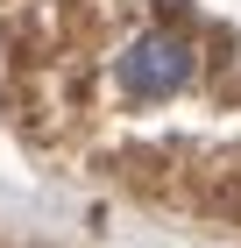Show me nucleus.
I'll return each instance as SVG.
<instances>
[{
    "instance_id": "obj_1",
    "label": "nucleus",
    "mask_w": 241,
    "mask_h": 248,
    "mask_svg": "<svg viewBox=\"0 0 241 248\" xmlns=\"http://www.w3.org/2000/svg\"><path fill=\"white\" fill-rule=\"evenodd\" d=\"M192 71H199L192 43H185V36H163V29H142V36L113 57L121 93H135V99H170V93H185Z\"/></svg>"
}]
</instances>
